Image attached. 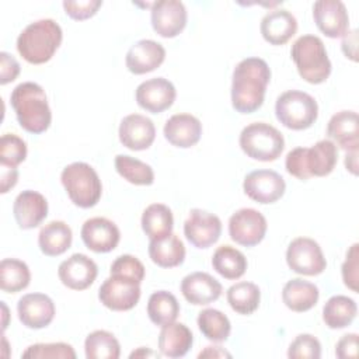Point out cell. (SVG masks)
<instances>
[{
	"label": "cell",
	"mask_w": 359,
	"mask_h": 359,
	"mask_svg": "<svg viewBox=\"0 0 359 359\" xmlns=\"http://www.w3.org/2000/svg\"><path fill=\"white\" fill-rule=\"evenodd\" d=\"M271 69L261 57H245L233 70L231 105L240 114H252L265 100Z\"/></svg>",
	"instance_id": "1"
},
{
	"label": "cell",
	"mask_w": 359,
	"mask_h": 359,
	"mask_svg": "<svg viewBox=\"0 0 359 359\" xmlns=\"http://www.w3.org/2000/svg\"><path fill=\"white\" fill-rule=\"evenodd\" d=\"M11 107L20 126L34 135L48 130L52 122V111L45 90L34 81L18 84L10 94Z\"/></svg>",
	"instance_id": "2"
},
{
	"label": "cell",
	"mask_w": 359,
	"mask_h": 359,
	"mask_svg": "<svg viewBox=\"0 0 359 359\" xmlns=\"http://www.w3.org/2000/svg\"><path fill=\"white\" fill-rule=\"evenodd\" d=\"M63 39L60 25L52 18L28 24L17 38V50L31 65H42L52 59Z\"/></svg>",
	"instance_id": "3"
},
{
	"label": "cell",
	"mask_w": 359,
	"mask_h": 359,
	"mask_svg": "<svg viewBox=\"0 0 359 359\" xmlns=\"http://www.w3.org/2000/svg\"><path fill=\"white\" fill-rule=\"evenodd\" d=\"M299 76L310 84H321L331 74V60L324 42L316 35L299 36L290 49Z\"/></svg>",
	"instance_id": "4"
},
{
	"label": "cell",
	"mask_w": 359,
	"mask_h": 359,
	"mask_svg": "<svg viewBox=\"0 0 359 359\" xmlns=\"http://www.w3.org/2000/svg\"><path fill=\"white\" fill-rule=\"evenodd\" d=\"M62 185L70 201L83 209L98 203L102 194V184L97 171L84 161H74L66 165L60 174Z\"/></svg>",
	"instance_id": "5"
},
{
	"label": "cell",
	"mask_w": 359,
	"mask_h": 359,
	"mask_svg": "<svg viewBox=\"0 0 359 359\" xmlns=\"http://www.w3.org/2000/svg\"><path fill=\"white\" fill-rule=\"evenodd\" d=\"M238 143L247 157L258 161H273L285 149L283 135L265 122L247 125L240 133Z\"/></svg>",
	"instance_id": "6"
},
{
	"label": "cell",
	"mask_w": 359,
	"mask_h": 359,
	"mask_svg": "<svg viewBox=\"0 0 359 359\" xmlns=\"http://www.w3.org/2000/svg\"><path fill=\"white\" fill-rule=\"evenodd\" d=\"M275 115L285 128L303 130L313 126L317 121L318 105L310 94L299 90H287L276 98Z\"/></svg>",
	"instance_id": "7"
},
{
	"label": "cell",
	"mask_w": 359,
	"mask_h": 359,
	"mask_svg": "<svg viewBox=\"0 0 359 359\" xmlns=\"http://www.w3.org/2000/svg\"><path fill=\"white\" fill-rule=\"evenodd\" d=\"M287 266L304 276H316L324 272L327 266L325 257L317 241L309 237H297L292 240L286 250Z\"/></svg>",
	"instance_id": "8"
},
{
	"label": "cell",
	"mask_w": 359,
	"mask_h": 359,
	"mask_svg": "<svg viewBox=\"0 0 359 359\" xmlns=\"http://www.w3.org/2000/svg\"><path fill=\"white\" fill-rule=\"evenodd\" d=\"M266 229L265 216L252 208L238 209L229 219L230 238L244 247L259 244L266 234Z\"/></svg>",
	"instance_id": "9"
},
{
	"label": "cell",
	"mask_w": 359,
	"mask_h": 359,
	"mask_svg": "<svg viewBox=\"0 0 359 359\" xmlns=\"http://www.w3.org/2000/svg\"><path fill=\"white\" fill-rule=\"evenodd\" d=\"M140 285L116 275L107 278L98 289L100 302L109 310H132L140 299Z\"/></svg>",
	"instance_id": "10"
},
{
	"label": "cell",
	"mask_w": 359,
	"mask_h": 359,
	"mask_svg": "<svg viewBox=\"0 0 359 359\" xmlns=\"http://www.w3.org/2000/svg\"><path fill=\"white\" fill-rule=\"evenodd\" d=\"M243 189L250 199L268 205L283 196L286 184L282 175L273 170H255L245 175Z\"/></svg>",
	"instance_id": "11"
},
{
	"label": "cell",
	"mask_w": 359,
	"mask_h": 359,
	"mask_svg": "<svg viewBox=\"0 0 359 359\" xmlns=\"http://www.w3.org/2000/svg\"><path fill=\"white\" fill-rule=\"evenodd\" d=\"M150 21L156 34L163 38H174L187 25L188 13L182 1L160 0L151 3Z\"/></svg>",
	"instance_id": "12"
},
{
	"label": "cell",
	"mask_w": 359,
	"mask_h": 359,
	"mask_svg": "<svg viewBox=\"0 0 359 359\" xmlns=\"http://www.w3.org/2000/svg\"><path fill=\"white\" fill-rule=\"evenodd\" d=\"M222 234L220 219L206 210L192 209L184 223L185 238L196 248H209Z\"/></svg>",
	"instance_id": "13"
},
{
	"label": "cell",
	"mask_w": 359,
	"mask_h": 359,
	"mask_svg": "<svg viewBox=\"0 0 359 359\" xmlns=\"http://www.w3.org/2000/svg\"><path fill=\"white\" fill-rule=\"evenodd\" d=\"M177 97L174 84L164 77H154L140 83L136 88L135 98L137 105L151 114H160L168 109Z\"/></svg>",
	"instance_id": "14"
},
{
	"label": "cell",
	"mask_w": 359,
	"mask_h": 359,
	"mask_svg": "<svg viewBox=\"0 0 359 359\" xmlns=\"http://www.w3.org/2000/svg\"><path fill=\"white\" fill-rule=\"evenodd\" d=\"M313 18L317 28L328 38L344 36L349 31V15L339 0H318L313 4Z\"/></svg>",
	"instance_id": "15"
},
{
	"label": "cell",
	"mask_w": 359,
	"mask_h": 359,
	"mask_svg": "<svg viewBox=\"0 0 359 359\" xmlns=\"http://www.w3.org/2000/svg\"><path fill=\"white\" fill-rule=\"evenodd\" d=\"M55 313V303L45 293H27L17 303V314L21 324L31 330L48 327Z\"/></svg>",
	"instance_id": "16"
},
{
	"label": "cell",
	"mask_w": 359,
	"mask_h": 359,
	"mask_svg": "<svg viewBox=\"0 0 359 359\" xmlns=\"http://www.w3.org/2000/svg\"><path fill=\"white\" fill-rule=\"evenodd\" d=\"M98 275L97 264L86 254H73L62 261L57 268L60 282L72 290H84L90 287Z\"/></svg>",
	"instance_id": "17"
},
{
	"label": "cell",
	"mask_w": 359,
	"mask_h": 359,
	"mask_svg": "<svg viewBox=\"0 0 359 359\" xmlns=\"http://www.w3.org/2000/svg\"><path fill=\"white\" fill-rule=\"evenodd\" d=\"M84 245L94 252H109L121 240L118 226L107 217H91L84 222L80 231Z\"/></svg>",
	"instance_id": "18"
},
{
	"label": "cell",
	"mask_w": 359,
	"mask_h": 359,
	"mask_svg": "<svg viewBox=\"0 0 359 359\" xmlns=\"http://www.w3.org/2000/svg\"><path fill=\"white\" fill-rule=\"evenodd\" d=\"M121 143L133 151L149 149L156 137V126L153 121L140 114L126 115L119 123Z\"/></svg>",
	"instance_id": "19"
},
{
	"label": "cell",
	"mask_w": 359,
	"mask_h": 359,
	"mask_svg": "<svg viewBox=\"0 0 359 359\" xmlns=\"http://www.w3.org/2000/svg\"><path fill=\"white\" fill-rule=\"evenodd\" d=\"M13 215L20 229H35L48 216V201L42 194L25 189L14 199Z\"/></svg>",
	"instance_id": "20"
},
{
	"label": "cell",
	"mask_w": 359,
	"mask_h": 359,
	"mask_svg": "<svg viewBox=\"0 0 359 359\" xmlns=\"http://www.w3.org/2000/svg\"><path fill=\"white\" fill-rule=\"evenodd\" d=\"M165 59V49L153 39L135 42L125 56V65L133 74H146L156 70Z\"/></svg>",
	"instance_id": "21"
},
{
	"label": "cell",
	"mask_w": 359,
	"mask_h": 359,
	"mask_svg": "<svg viewBox=\"0 0 359 359\" xmlns=\"http://www.w3.org/2000/svg\"><path fill=\"white\" fill-rule=\"evenodd\" d=\"M223 292L222 283L206 272H192L181 280V293L194 306L216 302Z\"/></svg>",
	"instance_id": "22"
},
{
	"label": "cell",
	"mask_w": 359,
	"mask_h": 359,
	"mask_svg": "<svg viewBox=\"0 0 359 359\" xmlns=\"http://www.w3.org/2000/svg\"><path fill=\"white\" fill-rule=\"evenodd\" d=\"M302 158L306 175L325 177L332 172L338 161V149L330 139L318 140L311 147H302Z\"/></svg>",
	"instance_id": "23"
},
{
	"label": "cell",
	"mask_w": 359,
	"mask_h": 359,
	"mask_svg": "<svg viewBox=\"0 0 359 359\" xmlns=\"http://www.w3.org/2000/svg\"><path fill=\"white\" fill-rule=\"evenodd\" d=\"M163 133L172 146L188 149L199 142L202 136V123L191 114H175L165 121Z\"/></svg>",
	"instance_id": "24"
},
{
	"label": "cell",
	"mask_w": 359,
	"mask_h": 359,
	"mask_svg": "<svg viewBox=\"0 0 359 359\" xmlns=\"http://www.w3.org/2000/svg\"><path fill=\"white\" fill-rule=\"evenodd\" d=\"M259 31L268 43L283 45L296 34L297 20L287 10H271L262 17Z\"/></svg>",
	"instance_id": "25"
},
{
	"label": "cell",
	"mask_w": 359,
	"mask_h": 359,
	"mask_svg": "<svg viewBox=\"0 0 359 359\" xmlns=\"http://www.w3.org/2000/svg\"><path fill=\"white\" fill-rule=\"evenodd\" d=\"M327 135L345 151L358 150L359 123L355 111H339L334 114L327 125Z\"/></svg>",
	"instance_id": "26"
},
{
	"label": "cell",
	"mask_w": 359,
	"mask_h": 359,
	"mask_svg": "<svg viewBox=\"0 0 359 359\" xmlns=\"http://www.w3.org/2000/svg\"><path fill=\"white\" fill-rule=\"evenodd\" d=\"M194 335L182 323H170L161 327L158 335V349L168 358H182L192 348Z\"/></svg>",
	"instance_id": "27"
},
{
	"label": "cell",
	"mask_w": 359,
	"mask_h": 359,
	"mask_svg": "<svg viewBox=\"0 0 359 359\" xmlns=\"http://www.w3.org/2000/svg\"><path fill=\"white\" fill-rule=\"evenodd\" d=\"M320 297L318 287L300 278L290 279L282 289V300L285 306L296 313H304L313 309Z\"/></svg>",
	"instance_id": "28"
},
{
	"label": "cell",
	"mask_w": 359,
	"mask_h": 359,
	"mask_svg": "<svg viewBox=\"0 0 359 359\" xmlns=\"http://www.w3.org/2000/svg\"><path fill=\"white\" fill-rule=\"evenodd\" d=\"M185 245L181 238L172 233L165 237L150 240L149 257L160 268H174L185 259Z\"/></svg>",
	"instance_id": "29"
},
{
	"label": "cell",
	"mask_w": 359,
	"mask_h": 359,
	"mask_svg": "<svg viewBox=\"0 0 359 359\" xmlns=\"http://www.w3.org/2000/svg\"><path fill=\"white\" fill-rule=\"evenodd\" d=\"M73 241V233L67 223L52 220L45 224L38 234L41 251L48 257H57L66 252Z\"/></svg>",
	"instance_id": "30"
},
{
	"label": "cell",
	"mask_w": 359,
	"mask_h": 359,
	"mask_svg": "<svg viewBox=\"0 0 359 359\" xmlns=\"http://www.w3.org/2000/svg\"><path fill=\"white\" fill-rule=\"evenodd\" d=\"M358 306L353 299L337 294L330 297L323 307V321L328 328L339 330L348 327L356 317Z\"/></svg>",
	"instance_id": "31"
},
{
	"label": "cell",
	"mask_w": 359,
	"mask_h": 359,
	"mask_svg": "<svg viewBox=\"0 0 359 359\" xmlns=\"http://www.w3.org/2000/svg\"><path fill=\"white\" fill-rule=\"evenodd\" d=\"M247 258L245 255L231 247V245H220L212 257V266L213 269L223 276L224 279L234 280L241 278L247 271Z\"/></svg>",
	"instance_id": "32"
},
{
	"label": "cell",
	"mask_w": 359,
	"mask_h": 359,
	"mask_svg": "<svg viewBox=\"0 0 359 359\" xmlns=\"http://www.w3.org/2000/svg\"><path fill=\"white\" fill-rule=\"evenodd\" d=\"M174 217L171 209L164 203L149 205L142 215V229L150 238H161L172 233Z\"/></svg>",
	"instance_id": "33"
},
{
	"label": "cell",
	"mask_w": 359,
	"mask_h": 359,
	"mask_svg": "<svg viewBox=\"0 0 359 359\" xmlns=\"http://www.w3.org/2000/svg\"><path fill=\"white\" fill-rule=\"evenodd\" d=\"M180 314V303L177 297L167 290H157L147 300V316L150 321L158 327L174 323Z\"/></svg>",
	"instance_id": "34"
},
{
	"label": "cell",
	"mask_w": 359,
	"mask_h": 359,
	"mask_svg": "<svg viewBox=\"0 0 359 359\" xmlns=\"http://www.w3.org/2000/svg\"><path fill=\"white\" fill-rule=\"evenodd\" d=\"M227 302L230 307L243 316L252 314L261 302V290L252 282H237L227 289Z\"/></svg>",
	"instance_id": "35"
},
{
	"label": "cell",
	"mask_w": 359,
	"mask_h": 359,
	"mask_svg": "<svg viewBox=\"0 0 359 359\" xmlns=\"http://www.w3.org/2000/svg\"><path fill=\"white\" fill-rule=\"evenodd\" d=\"M31 280L28 265L15 258H4L0 262V287L6 293L24 290Z\"/></svg>",
	"instance_id": "36"
},
{
	"label": "cell",
	"mask_w": 359,
	"mask_h": 359,
	"mask_svg": "<svg viewBox=\"0 0 359 359\" xmlns=\"http://www.w3.org/2000/svg\"><path fill=\"white\" fill-rule=\"evenodd\" d=\"M84 351L87 359H118L121 355V345L109 331L97 330L87 335Z\"/></svg>",
	"instance_id": "37"
},
{
	"label": "cell",
	"mask_w": 359,
	"mask_h": 359,
	"mask_svg": "<svg viewBox=\"0 0 359 359\" xmlns=\"http://www.w3.org/2000/svg\"><path fill=\"white\" fill-rule=\"evenodd\" d=\"M114 164L116 172L133 185H151L154 182L153 168L139 158L128 154H118Z\"/></svg>",
	"instance_id": "38"
},
{
	"label": "cell",
	"mask_w": 359,
	"mask_h": 359,
	"mask_svg": "<svg viewBox=\"0 0 359 359\" xmlns=\"http://www.w3.org/2000/svg\"><path fill=\"white\" fill-rule=\"evenodd\" d=\"M196 321L203 337L213 342H224L231 332L230 320L224 313L216 309L202 310Z\"/></svg>",
	"instance_id": "39"
},
{
	"label": "cell",
	"mask_w": 359,
	"mask_h": 359,
	"mask_svg": "<svg viewBox=\"0 0 359 359\" xmlns=\"http://www.w3.org/2000/svg\"><path fill=\"white\" fill-rule=\"evenodd\" d=\"M27 143L14 133H4L0 139V165L17 167L27 158Z\"/></svg>",
	"instance_id": "40"
},
{
	"label": "cell",
	"mask_w": 359,
	"mask_h": 359,
	"mask_svg": "<svg viewBox=\"0 0 359 359\" xmlns=\"http://www.w3.org/2000/svg\"><path fill=\"white\" fill-rule=\"evenodd\" d=\"M22 358H45V359H74L76 352L72 345L65 342L34 344L22 352Z\"/></svg>",
	"instance_id": "41"
},
{
	"label": "cell",
	"mask_w": 359,
	"mask_h": 359,
	"mask_svg": "<svg viewBox=\"0 0 359 359\" xmlns=\"http://www.w3.org/2000/svg\"><path fill=\"white\" fill-rule=\"evenodd\" d=\"M109 272H111V275L130 279L139 285L142 283V280L144 279V275H146V269H144V265L142 264V261L129 254L119 255L111 264Z\"/></svg>",
	"instance_id": "42"
},
{
	"label": "cell",
	"mask_w": 359,
	"mask_h": 359,
	"mask_svg": "<svg viewBox=\"0 0 359 359\" xmlns=\"http://www.w3.org/2000/svg\"><path fill=\"white\" fill-rule=\"evenodd\" d=\"M290 359H318L321 356V344L311 334L297 335L287 349Z\"/></svg>",
	"instance_id": "43"
},
{
	"label": "cell",
	"mask_w": 359,
	"mask_h": 359,
	"mask_svg": "<svg viewBox=\"0 0 359 359\" xmlns=\"http://www.w3.org/2000/svg\"><path fill=\"white\" fill-rule=\"evenodd\" d=\"M359 244L355 243L349 247L346 251V258L342 264L341 273H342V280L348 289L352 292H358V282H359Z\"/></svg>",
	"instance_id": "44"
},
{
	"label": "cell",
	"mask_w": 359,
	"mask_h": 359,
	"mask_svg": "<svg viewBox=\"0 0 359 359\" xmlns=\"http://www.w3.org/2000/svg\"><path fill=\"white\" fill-rule=\"evenodd\" d=\"M101 6H102L101 0H84V1L66 0V1H63L65 13L76 21H83V20L91 18L93 15L97 14V11Z\"/></svg>",
	"instance_id": "45"
},
{
	"label": "cell",
	"mask_w": 359,
	"mask_h": 359,
	"mask_svg": "<svg viewBox=\"0 0 359 359\" xmlns=\"http://www.w3.org/2000/svg\"><path fill=\"white\" fill-rule=\"evenodd\" d=\"M20 74L18 60L8 52H0V84L6 86L14 81Z\"/></svg>",
	"instance_id": "46"
},
{
	"label": "cell",
	"mask_w": 359,
	"mask_h": 359,
	"mask_svg": "<svg viewBox=\"0 0 359 359\" xmlns=\"http://www.w3.org/2000/svg\"><path fill=\"white\" fill-rule=\"evenodd\" d=\"M335 355L339 359L358 356V334H345L335 345Z\"/></svg>",
	"instance_id": "47"
},
{
	"label": "cell",
	"mask_w": 359,
	"mask_h": 359,
	"mask_svg": "<svg viewBox=\"0 0 359 359\" xmlns=\"http://www.w3.org/2000/svg\"><path fill=\"white\" fill-rule=\"evenodd\" d=\"M341 48L346 57H349L353 62H358V31L356 29L348 31L344 35Z\"/></svg>",
	"instance_id": "48"
},
{
	"label": "cell",
	"mask_w": 359,
	"mask_h": 359,
	"mask_svg": "<svg viewBox=\"0 0 359 359\" xmlns=\"http://www.w3.org/2000/svg\"><path fill=\"white\" fill-rule=\"evenodd\" d=\"M1 172H0V192L7 194L11 188L15 187L18 181V170L15 167H7V165H0Z\"/></svg>",
	"instance_id": "49"
},
{
	"label": "cell",
	"mask_w": 359,
	"mask_h": 359,
	"mask_svg": "<svg viewBox=\"0 0 359 359\" xmlns=\"http://www.w3.org/2000/svg\"><path fill=\"white\" fill-rule=\"evenodd\" d=\"M231 358V353L224 351L222 346H206L205 351H202L198 358Z\"/></svg>",
	"instance_id": "50"
},
{
	"label": "cell",
	"mask_w": 359,
	"mask_h": 359,
	"mask_svg": "<svg viewBox=\"0 0 359 359\" xmlns=\"http://www.w3.org/2000/svg\"><path fill=\"white\" fill-rule=\"evenodd\" d=\"M345 167L346 170L356 175L358 174V150H351V151H346V156H345Z\"/></svg>",
	"instance_id": "51"
},
{
	"label": "cell",
	"mask_w": 359,
	"mask_h": 359,
	"mask_svg": "<svg viewBox=\"0 0 359 359\" xmlns=\"http://www.w3.org/2000/svg\"><path fill=\"white\" fill-rule=\"evenodd\" d=\"M143 356H158L157 353H154V352H151L150 349H146V348H139L137 351H135V352H132L130 353V358H143Z\"/></svg>",
	"instance_id": "52"
},
{
	"label": "cell",
	"mask_w": 359,
	"mask_h": 359,
	"mask_svg": "<svg viewBox=\"0 0 359 359\" xmlns=\"http://www.w3.org/2000/svg\"><path fill=\"white\" fill-rule=\"evenodd\" d=\"M1 307H3V314H4V320H3V330H6L7 327V306L4 304V302H1Z\"/></svg>",
	"instance_id": "53"
}]
</instances>
